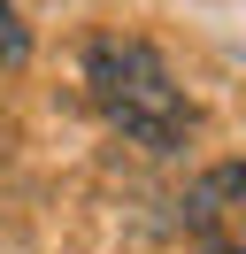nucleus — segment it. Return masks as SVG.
<instances>
[{
    "label": "nucleus",
    "mask_w": 246,
    "mask_h": 254,
    "mask_svg": "<svg viewBox=\"0 0 246 254\" xmlns=\"http://www.w3.org/2000/svg\"><path fill=\"white\" fill-rule=\"evenodd\" d=\"M85 85H92V108L123 139L154 146V154L192 139V100H184V85L169 77V62L146 39H92L85 47Z\"/></svg>",
    "instance_id": "obj_1"
},
{
    "label": "nucleus",
    "mask_w": 246,
    "mask_h": 254,
    "mask_svg": "<svg viewBox=\"0 0 246 254\" xmlns=\"http://www.w3.org/2000/svg\"><path fill=\"white\" fill-rule=\"evenodd\" d=\"M184 223L208 254H246V162H223L200 177L184 200Z\"/></svg>",
    "instance_id": "obj_2"
},
{
    "label": "nucleus",
    "mask_w": 246,
    "mask_h": 254,
    "mask_svg": "<svg viewBox=\"0 0 246 254\" xmlns=\"http://www.w3.org/2000/svg\"><path fill=\"white\" fill-rule=\"evenodd\" d=\"M23 54H31V31H23V16H15V0H0V62H23Z\"/></svg>",
    "instance_id": "obj_3"
}]
</instances>
